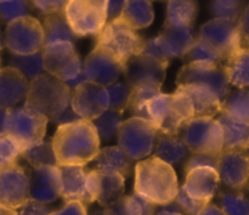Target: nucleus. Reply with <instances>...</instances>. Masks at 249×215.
<instances>
[{"label":"nucleus","instance_id":"40","mask_svg":"<svg viewBox=\"0 0 249 215\" xmlns=\"http://www.w3.org/2000/svg\"><path fill=\"white\" fill-rule=\"evenodd\" d=\"M220 208L226 215H249V198L239 192L222 193Z\"/></svg>","mask_w":249,"mask_h":215},{"label":"nucleus","instance_id":"37","mask_svg":"<svg viewBox=\"0 0 249 215\" xmlns=\"http://www.w3.org/2000/svg\"><path fill=\"white\" fill-rule=\"evenodd\" d=\"M160 90H161V88L159 87L132 88L130 99H128L127 103V107H126V110L131 111L132 115L136 116V118L148 120L145 107H147V104L153 99V98H155L157 95H159L160 93H161Z\"/></svg>","mask_w":249,"mask_h":215},{"label":"nucleus","instance_id":"47","mask_svg":"<svg viewBox=\"0 0 249 215\" xmlns=\"http://www.w3.org/2000/svg\"><path fill=\"white\" fill-rule=\"evenodd\" d=\"M68 1L64 0H37L33 1L32 5L39 11L40 14L45 16L53 15V14H57L64 11Z\"/></svg>","mask_w":249,"mask_h":215},{"label":"nucleus","instance_id":"30","mask_svg":"<svg viewBox=\"0 0 249 215\" xmlns=\"http://www.w3.org/2000/svg\"><path fill=\"white\" fill-rule=\"evenodd\" d=\"M120 18L135 31L148 27L154 21L153 4L148 0H128V1H124Z\"/></svg>","mask_w":249,"mask_h":215},{"label":"nucleus","instance_id":"50","mask_svg":"<svg viewBox=\"0 0 249 215\" xmlns=\"http://www.w3.org/2000/svg\"><path fill=\"white\" fill-rule=\"evenodd\" d=\"M50 215H88L87 207L80 202L65 203V205L59 210L52 212Z\"/></svg>","mask_w":249,"mask_h":215},{"label":"nucleus","instance_id":"12","mask_svg":"<svg viewBox=\"0 0 249 215\" xmlns=\"http://www.w3.org/2000/svg\"><path fill=\"white\" fill-rule=\"evenodd\" d=\"M48 118L27 107L13 108L9 113L8 135L15 138L22 150L44 141Z\"/></svg>","mask_w":249,"mask_h":215},{"label":"nucleus","instance_id":"34","mask_svg":"<svg viewBox=\"0 0 249 215\" xmlns=\"http://www.w3.org/2000/svg\"><path fill=\"white\" fill-rule=\"evenodd\" d=\"M21 157L32 166L33 169L45 168V166H56V159H55L53 143L48 141L38 143V144L31 145L22 150Z\"/></svg>","mask_w":249,"mask_h":215},{"label":"nucleus","instance_id":"44","mask_svg":"<svg viewBox=\"0 0 249 215\" xmlns=\"http://www.w3.org/2000/svg\"><path fill=\"white\" fill-rule=\"evenodd\" d=\"M107 94H109V108L112 109H121L126 110L128 99L131 95V86L127 83H115L107 88Z\"/></svg>","mask_w":249,"mask_h":215},{"label":"nucleus","instance_id":"3","mask_svg":"<svg viewBox=\"0 0 249 215\" xmlns=\"http://www.w3.org/2000/svg\"><path fill=\"white\" fill-rule=\"evenodd\" d=\"M72 90L65 82L44 72L30 81L25 107L54 121L71 105Z\"/></svg>","mask_w":249,"mask_h":215},{"label":"nucleus","instance_id":"14","mask_svg":"<svg viewBox=\"0 0 249 215\" xmlns=\"http://www.w3.org/2000/svg\"><path fill=\"white\" fill-rule=\"evenodd\" d=\"M45 72L62 82L77 77L83 70V64L75 45L70 43H56L42 50Z\"/></svg>","mask_w":249,"mask_h":215},{"label":"nucleus","instance_id":"21","mask_svg":"<svg viewBox=\"0 0 249 215\" xmlns=\"http://www.w3.org/2000/svg\"><path fill=\"white\" fill-rule=\"evenodd\" d=\"M30 180L32 199L48 204L61 197V173L57 165L33 169Z\"/></svg>","mask_w":249,"mask_h":215},{"label":"nucleus","instance_id":"52","mask_svg":"<svg viewBox=\"0 0 249 215\" xmlns=\"http://www.w3.org/2000/svg\"><path fill=\"white\" fill-rule=\"evenodd\" d=\"M124 5V1H120V0L107 1V22H109V21L115 20V18H119L120 16H121Z\"/></svg>","mask_w":249,"mask_h":215},{"label":"nucleus","instance_id":"13","mask_svg":"<svg viewBox=\"0 0 249 215\" xmlns=\"http://www.w3.org/2000/svg\"><path fill=\"white\" fill-rule=\"evenodd\" d=\"M61 173V198L65 203L89 205L97 200V171L85 166H59Z\"/></svg>","mask_w":249,"mask_h":215},{"label":"nucleus","instance_id":"20","mask_svg":"<svg viewBox=\"0 0 249 215\" xmlns=\"http://www.w3.org/2000/svg\"><path fill=\"white\" fill-rule=\"evenodd\" d=\"M217 174L226 187L243 190L249 182V157L244 150L222 152L219 157Z\"/></svg>","mask_w":249,"mask_h":215},{"label":"nucleus","instance_id":"43","mask_svg":"<svg viewBox=\"0 0 249 215\" xmlns=\"http://www.w3.org/2000/svg\"><path fill=\"white\" fill-rule=\"evenodd\" d=\"M30 5L22 0L14 1H0V18L5 22L11 23L18 18L30 16Z\"/></svg>","mask_w":249,"mask_h":215},{"label":"nucleus","instance_id":"42","mask_svg":"<svg viewBox=\"0 0 249 215\" xmlns=\"http://www.w3.org/2000/svg\"><path fill=\"white\" fill-rule=\"evenodd\" d=\"M242 3L238 0H215L210 4V13L214 18L238 21L241 16Z\"/></svg>","mask_w":249,"mask_h":215},{"label":"nucleus","instance_id":"25","mask_svg":"<svg viewBox=\"0 0 249 215\" xmlns=\"http://www.w3.org/2000/svg\"><path fill=\"white\" fill-rule=\"evenodd\" d=\"M154 149V157L159 158L172 168L174 165L186 164L192 155V152L184 144L179 136H169L164 133H158Z\"/></svg>","mask_w":249,"mask_h":215},{"label":"nucleus","instance_id":"2","mask_svg":"<svg viewBox=\"0 0 249 215\" xmlns=\"http://www.w3.org/2000/svg\"><path fill=\"white\" fill-rule=\"evenodd\" d=\"M178 188L176 171L159 158L153 155L135 166L133 193L154 205L164 207L174 203Z\"/></svg>","mask_w":249,"mask_h":215},{"label":"nucleus","instance_id":"1","mask_svg":"<svg viewBox=\"0 0 249 215\" xmlns=\"http://www.w3.org/2000/svg\"><path fill=\"white\" fill-rule=\"evenodd\" d=\"M52 143L57 166H85L100 150L94 124L88 120L57 126Z\"/></svg>","mask_w":249,"mask_h":215},{"label":"nucleus","instance_id":"55","mask_svg":"<svg viewBox=\"0 0 249 215\" xmlns=\"http://www.w3.org/2000/svg\"><path fill=\"white\" fill-rule=\"evenodd\" d=\"M198 215H226V213L216 204H208L207 207L203 208Z\"/></svg>","mask_w":249,"mask_h":215},{"label":"nucleus","instance_id":"53","mask_svg":"<svg viewBox=\"0 0 249 215\" xmlns=\"http://www.w3.org/2000/svg\"><path fill=\"white\" fill-rule=\"evenodd\" d=\"M9 113H10V109H1L0 108V136L8 135Z\"/></svg>","mask_w":249,"mask_h":215},{"label":"nucleus","instance_id":"59","mask_svg":"<svg viewBox=\"0 0 249 215\" xmlns=\"http://www.w3.org/2000/svg\"><path fill=\"white\" fill-rule=\"evenodd\" d=\"M244 153H246V154L249 157V143H248V145H247L246 149H244Z\"/></svg>","mask_w":249,"mask_h":215},{"label":"nucleus","instance_id":"8","mask_svg":"<svg viewBox=\"0 0 249 215\" xmlns=\"http://www.w3.org/2000/svg\"><path fill=\"white\" fill-rule=\"evenodd\" d=\"M179 138L192 154L220 155L224 150V132L214 118H196L184 126Z\"/></svg>","mask_w":249,"mask_h":215},{"label":"nucleus","instance_id":"16","mask_svg":"<svg viewBox=\"0 0 249 215\" xmlns=\"http://www.w3.org/2000/svg\"><path fill=\"white\" fill-rule=\"evenodd\" d=\"M169 61H162L152 56H135L124 65V75L131 88L159 87L161 88L166 77Z\"/></svg>","mask_w":249,"mask_h":215},{"label":"nucleus","instance_id":"57","mask_svg":"<svg viewBox=\"0 0 249 215\" xmlns=\"http://www.w3.org/2000/svg\"><path fill=\"white\" fill-rule=\"evenodd\" d=\"M0 215H18V212L11 208L5 207V205L0 204Z\"/></svg>","mask_w":249,"mask_h":215},{"label":"nucleus","instance_id":"24","mask_svg":"<svg viewBox=\"0 0 249 215\" xmlns=\"http://www.w3.org/2000/svg\"><path fill=\"white\" fill-rule=\"evenodd\" d=\"M191 104L196 118H214L221 111L222 102L215 93L198 86H179L176 88Z\"/></svg>","mask_w":249,"mask_h":215},{"label":"nucleus","instance_id":"18","mask_svg":"<svg viewBox=\"0 0 249 215\" xmlns=\"http://www.w3.org/2000/svg\"><path fill=\"white\" fill-rule=\"evenodd\" d=\"M71 107L82 120L95 121L109 109V94L103 86L86 81L72 90Z\"/></svg>","mask_w":249,"mask_h":215},{"label":"nucleus","instance_id":"15","mask_svg":"<svg viewBox=\"0 0 249 215\" xmlns=\"http://www.w3.org/2000/svg\"><path fill=\"white\" fill-rule=\"evenodd\" d=\"M198 39L212 45L224 63L242 48L237 21L213 18L200 27Z\"/></svg>","mask_w":249,"mask_h":215},{"label":"nucleus","instance_id":"7","mask_svg":"<svg viewBox=\"0 0 249 215\" xmlns=\"http://www.w3.org/2000/svg\"><path fill=\"white\" fill-rule=\"evenodd\" d=\"M107 0H71L64 14L76 37H97L107 23Z\"/></svg>","mask_w":249,"mask_h":215},{"label":"nucleus","instance_id":"33","mask_svg":"<svg viewBox=\"0 0 249 215\" xmlns=\"http://www.w3.org/2000/svg\"><path fill=\"white\" fill-rule=\"evenodd\" d=\"M198 14V5L195 1L171 0L167 3L166 21L174 26H193Z\"/></svg>","mask_w":249,"mask_h":215},{"label":"nucleus","instance_id":"5","mask_svg":"<svg viewBox=\"0 0 249 215\" xmlns=\"http://www.w3.org/2000/svg\"><path fill=\"white\" fill-rule=\"evenodd\" d=\"M197 42L193 26H174L164 22L158 37L144 43L142 54L162 61L182 58Z\"/></svg>","mask_w":249,"mask_h":215},{"label":"nucleus","instance_id":"22","mask_svg":"<svg viewBox=\"0 0 249 215\" xmlns=\"http://www.w3.org/2000/svg\"><path fill=\"white\" fill-rule=\"evenodd\" d=\"M220 178L217 170L213 168H197L186 174L184 191L191 198L210 203L219 190Z\"/></svg>","mask_w":249,"mask_h":215},{"label":"nucleus","instance_id":"49","mask_svg":"<svg viewBox=\"0 0 249 215\" xmlns=\"http://www.w3.org/2000/svg\"><path fill=\"white\" fill-rule=\"evenodd\" d=\"M237 23H238L239 35H241L242 48L249 49V4L242 10Z\"/></svg>","mask_w":249,"mask_h":215},{"label":"nucleus","instance_id":"28","mask_svg":"<svg viewBox=\"0 0 249 215\" xmlns=\"http://www.w3.org/2000/svg\"><path fill=\"white\" fill-rule=\"evenodd\" d=\"M131 161L132 160L124 154L119 145H107L100 149L95 158V170L117 173L127 179L131 174Z\"/></svg>","mask_w":249,"mask_h":215},{"label":"nucleus","instance_id":"54","mask_svg":"<svg viewBox=\"0 0 249 215\" xmlns=\"http://www.w3.org/2000/svg\"><path fill=\"white\" fill-rule=\"evenodd\" d=\"M155 215H183L182 214V212L179 210V208L177 207L176 203H171V204H167V205H164V207L161 208V210H160L159 213H157Z\"/></svg>","mask_w":249,"mask_h":215},{"label":"nucleus","instance_id":"38","mask_svg":"<svg viewBox=\"0 0 249 215\" xmlns=\"http://www.w3.org/2000/svg\"><path fill=\"white\" fill-rule=\"evenodd\" d=\"M10 66L22 73L28 81L35 80L36 77L45 72L42 52L31 55H13Z\"/></svg>","mask_w":249,"mask_h":215},{"label":"nucleus","instance_id":"45","mask_svg":"<svg viewBox=\"0 0 249 215\" xmlns=\"http://www.w3.org/2000/svg\"><path fill=\"white\" fill-rule=\"evenodd\" d=\"M175 203L179 208L182 214L184 213L186 215H198L203 208L209 204L207 202H200V200H196L191 198L184 191L183 186H179L178 192H177L176 198H175Z\"/></svg>","mask_w":249,"mask_h":215},{"label":"nucleus","instance_id":"58","mask_svg":"<svg viewBox=\"0 0 249 215\" xmlns=\"http://www.w3.org/2000/svg\"><path fill=\"white\" fill-rule=\"evenodd\" d=\"M3 49V38H1V33H0V50Z\"/></svg>","mask_w":249,"mask_h":215},{"label":"nucleus","instance_id":"9","mask_svg":"<svg viewBox=\"0 0 249 215\" xmlns=\"http://www.w3.org/2000/svg\"><path fill=\"white\" fill-rule=\"evenodd\" d=\"M157 137L158 131L150 121L132 116L124 121L117 141L119 147L131 160H141L153 152Z\"/></svg>","mask_w":249,"mask_h":215},{"label":"nucleus","instance_id":"23","mask_svg":"<svg viewBox=\"0 0 249 215\" xmlns=\"http://www.w3.org/2000/svg\"><path fill=\"white\" fill-rule=\"evenodd\" d=\"M30 81L14 68L0 69V108L13 109L26 99Z\"/></svg>","mask_w":249,"mask_h":215},{"label":"nucleus","instance_id":"10","mask_svg":"<svg viewBox=\"0 0 249 215\" xmlns=\"http://www.w3.org/2000/svg\"><path fill=\"white\" fill-rule=\"evenodd\" d=\"M179 86H198L212 90L224 102L230 94V83L222 64L188 63L179 69L176 78Z\"/></svg>","mask_w":249,"mask_h":215},{"label":"nucleus","instance_id":"26","mask_svg":"<svg viewBox=\"0 0 249 215\" xmlns=\"http://www.w3.org/2000/svg\"><path fill=\"white\" fill-rule=\"evenodd\" d=\"M216 120L221 125L224 132L222 152L246 149L249 143V124L236 120L224 111H220Z\"/></svg>","mask_w":249,"mask_h":215},{"label":"nucleus","instance_id":"32","mask_svg":"<svg viewBox=\"0 0 249 215\" xmlns=\"http://www.w3.org/2000/svg\"><path fill=\"white\" fill-rule=\"evenodd\" d=\"M222 66L230 85L241 90L249 87V49H238Z\"/></svg>","mask_w":249,"mask_h":215},{"label":"nucleus","instance_id":"11","mask_svg":"<svg viewBox=\"0 0 249 215\" xmlns=\"http://www.w3.org/2000/svg\"><path fill=\"white\" fill-rule=\"evenodd\" d=\"M5 45L14 55H31L42 52L44 47L42 23L32 16L13 21L6 27Z\"/></svg>","mask_w":249,"mask_h":215},{"label":"nucleus","instance_id":"36","mask_svg":"<svg viewBox=\"0 0 249 215\" xmlns=\"http://www.w3.org/2000/svg\"><path fill=\"white\" fill-rule=\"evenodd\" d=\"M124 110L121 109H112L109 108L103 115H100L97 120L94 121L95 130H97L99 138L104 141H110L114 137H117L124 124Z\"/></svg>","mask_w":249,"mask_h":215},{"label":"nucleus","instance_id":"56","mask_svg":"<svg viewBox=\"0 0 249 215\" xmlns=\"http://www.w3.org/2000/svg\"><path fill=\"white\" fill-rule=\"evenodd\" d=\"M86 77H85V75H83V71L82 72L80 73V75L77 76V77H75L73 78V80H71V81H69V82H66V85L69 86V87L71 88V90H76V88L77 87H80L81 85H82V83H85L86 82Z\"/></svg>","mask_w":249,"mask_h":215},{"label":"nucleus","instance_id":"48","mask_svg":"<svg viewBox=\"0 0 249 215\" xmlns=\"http://www.w3.org/2000/svg\"><path fill=\"white\" fill-rule=\"evenodd\" d=\"M52 210L47 207V204L37 202L35 199H28L27 203L18 209V215H50Z\"/></svg>","mask_w":249,"mask_h":215},{"label":"nucleus","instance_id":"4","mask_svg":"<svg viewBox=\"0 0 249 215\" xmlns=\"http://www.w3.org/2000/svg\"><path fill=\"white\" fill-rule=\"evenodd\" d=\"M145 110L158 133L169 136H179L184 126L195 119L191 104L177 90L172 94L160 93L148 103Z\"/></svg>","mask_w":249,"mask_h":215},{"label":"nucleus","instance_id":"29","mask_svg":"<svg viewBox=\"0 0 249 215\" xmlns=\"http://www.w3.org/2000/svg\"><path fill=\"white\" fill-rule=\"evenodd\" d=\"M42 27L44 33V47L56 43H70L75 45L77 37L71 30L64 11L45 16Z\"/></svg>","mask_w":249,"mask_h":215},{"label":"nucleus","instance_id":"60","mask_svg":"<svg viewBox=\"0 0 249 215\" xmlns=\"http://www.w3.org/2000/svg\"><path fill=\"white\" fill-rule=\"evenodd\" d=\"M0 63H1V60H0Z\"/></svg>","mask_w":249,"mask_h":215},{"label":"nucleus","instance_id":"27","mask_svg":"<svg viewBox=\"0 0 249 215\" xmlns=\"http://www.w3.org/2000/svg\"><path fill=\"white\" fill-rule=\"evenodd\" d=\"M95 171H97V202L103 208L111 207L124 197L126 179L117 173Z\"/></svg>","mask_w":249,"mask_h":215},{"label":"nucleus","instance_id":"31","mask_svg":"<svg viewBox=\"0 0 249 215\" xmlns=\"http://www.w3.org/2000/svg\"><path fill=\"white\" fill-rule=\"evenodd\" d=\"M92 215H155V205L141 196H124L109 208L94 212Z\"/></svg>","mask_w":249,"mask_h":215},{"label":"nucleus","instance_id":"39","mask_svg":"<svg viewBox=\"0 0 249 215\" xmlns=\"http://www.w3.org/2000/svg\"><path fill=\"white\" fill-rule=\"evenodd\" d=\"M21 154L22 147L15 138L10 135L0 136V171L16 165Z\"/></svg>","mask_w":249,"mask_h":215},{"label":"nucleus","instance_id":"41","mask_svg":"<svg viewBox=\"0 0 249 215\" xmlns=\"http://www.w3.org/2000/svg\"><path fill=\"white\" fill-rule=\"evenodd\" d=\"M187 60L190 63H205V64H222L219 53L210 44L202 39H197L192 49L187 54Z\"/></svg>","mask_w":249,"mask_h":215},{"label":"nucleus","instance_id":"35","mask_svg":"<svg viewBox=\"0 0 249 215\" xmlns=\"http://www.w3.org/2000/svg\"><path fill=\"white\" fill-rule=\"evenodd\" d=\"M221 111L236 120L249 124V90H239L227 95L222 102Z\"/></svg>","mask_w":249,"mask_h":215},{"label":"nucleus","instance_id":"6","mask_svg":"<svg viewBox=\"0 0 249 215\" xmlns=\"http://www.w3.org/2000/svg\"><path fill=\"white\" fill-rule=\"evenodd\" d=\"M144 43L137 31L119 18L105 25L97 36L95 47L105 49L120 63L126 65L128 60L142 54Z\"/></svg>","mask_w":249,"mask_h":215},{"label":"nucleus","instance_id":"17","mask_svg":"<svg viewBox=\"0 0 249 215\" xmlns=\"http://www.w3.org/2000/svg\"><path fill=\"white\" fill-rule=\"evenodd\" d=\"M124 65L103 48L94 47L83 63V75L88 82L107 88L124 73Z\"/></svg>","mask_w":249,"mask_h":215},{"label":"nucleus","instance_id":"19","mask_svg":"<svg viewBox=\"0 0 249 215\" xmlns=\"http://www.w3.org/2000/svg\"><path fill=\"white\" fill-rule=\"evenodd\" d=\"M31 180L25 169L14 165L0 171V204L16 210L31 199Z\"/></svg>","mask_w":249,"mask_h":215},{"label":"nucleus","instance_id":"51","mask_svg":"<svg viewBox=\"0 0 249 215\" xmlns=\"http://www.w3.org/2000/svg\"><path fill=\"white\" fill-rule=\"evenodd\" d=\"M80 120H82V119H81L80 116L75 113V111H73L72 107H71V105H69V107L65 109V111H64L61 115L57 116V118L55 119L53 123L57 124L59 126H61V125H68V124L76 123V121H80Z\"/></svg>","mask_w":249,"mask_h":215},{"label":"nucleus","instance_id":"46","mask_svg":"<svg viewBox=\"0 0 249 215\" xmlns=\"http://www.w3.org/2000/svg\"><path fill=\"white\" fill-rule=\"evenodd\" d=\"M220 155L213 154H192L184 164V173H190L191 170L197 168H213L217 170Z\"/></svg>","mask_w":249,"mask_h":215}]
</instances>
